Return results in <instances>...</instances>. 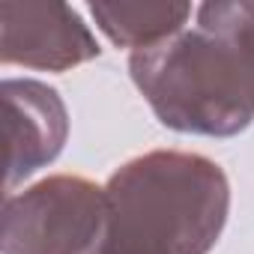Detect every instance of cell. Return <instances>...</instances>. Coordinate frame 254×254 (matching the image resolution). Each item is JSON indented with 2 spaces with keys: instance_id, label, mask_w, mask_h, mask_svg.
<instances>
[{
  "instance_id": "cell-2",
  "label": "cell",
  "mask_w": 254,
  "mask_h": 254,
  "mask_svg": "<svg viewBox=\"0 0 254 254\" xmlns=\"http://www.w3.org/2000/svg\"><path fill=\"white\" fill-rule=\"evenodd\" d=\"M129 72L162 126L183 135L230 138L254 120V72L245 57L206 27L135 51Z\"/></svg>"
},
{
  "instance_id": "cell-1",
  "label": "cell",
  "mask_w": 254,
  "mask_h": 254,
  "mask_svg": "<svg viewBox=\"0 0 254 254\" xmlns=\"http://www.w3.org/2000/svg\"><path fill=\"white\" fill-rule=\"evenodd\" d=\"M105 254H209L230 212V186L206 156L153 150L105 183Z\"/></svg>"
},
{
  "instance_id": "cell-7",
  "label": "cell",
  "mask_w": 254,
  "mask_h": 254,
  "mask_svg": "<svg viewBox=\"0 0 254 254\" xmlns=\"http://www.w3.org/2000/svg\"><path fill=\"white\" fill-rule=\"evenodd\" d=\"M197 24L224 36L254 72V3H206L197 9Z\"/></svg>"
},
{
  "instance_id": "cell-6",
  "label": "cell",
  "mask_w": 254,
  "mask_h": 254,
  "mask_svg": "<svg viewBox=\"0 0 254 254\" xmlns=\"http://www.w3.org/2000/svg\"><path fill=\"white\" fill-rule=\"evenodd\" d=\"M189 3H93L96 27L120 48L147 51L183 33L191 18Z\"/></svg>"
},
{
  "instance_id": "cell-4",
  "label": "cell",
  "mask_w": 254,
  "mask_h": 254,
  "mask_svg": "<svg viewBox=\"0 0 254 254\" xmlns=\"http://www.w3.org/2000/svg\"><path fill=\"white\" fill-rule=\"evenodd\" d=\"M99 57V42L66 3H0V60L66 72Z\"/></svg>"
},
{
  "instance_id": "cell-3",
  "label": "cell",
  "mask_w": 254,
  "mask_h": 254,
  "mask_svg": "<svg viewBox=\"0 0 254 254\" xmlns=\"http://www.w3.org/2000/svg\"><path fill=\"white\" fill-rule=\"evenodd\" d=\"M105 186L57 174L3 203V254H105Z\"/></svg>"
},
{
  "instance_id": "cell-5",
  "label": "cell",
  "mask_w": 254,
  "mask_h": 254,
  "mask_svg": "<svg viewBox=\"0 0 254 254\" xmlns=\"http://www.w3.org/2000/svg\"><path fill=\"white\" fill-rule=\"evenodd\" d=\"M6 132V191L39 168L51 165L69 135V114L60 93L33 78H6L3 87Z\"/></svg>"
}]
</instances>
